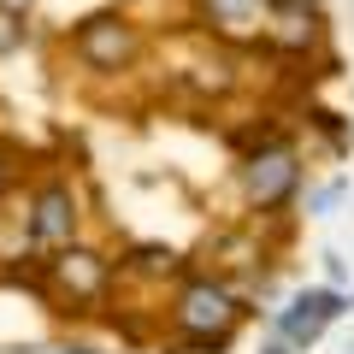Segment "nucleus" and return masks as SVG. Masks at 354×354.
Instances as JSON below:
<instances>
[{
  "instance_id": "obj_1",
  "label": "nucleus",
  "mask_w": 354,
  "mask_h": 354,
  "mask_svg": "<svg viewBox=\"0 0 354 354\" xmlns=\"http://www.w3.org/2000/svg\"><path fill=\"white\" fill-rule=\"evenodd\" d=\"M236 319H242V301L225 290V283H213V278H195V283H183V290H177L171 325L183 330V342H189V348L218 354V348L230 342V330H236Z\"/></svg>"
},
{
  "instance_id": "obj_2",
  "label": "nucleus",
  "mask_w": 354,
  "mask_h": 354,
  "mask_svg": "<svg viewBox=\"0 0 354 354\" xmlns=\"http://www.w3.org/2000/svg\"><path fill=\"white\" fill-rule=\"evenodd\" d=\"M71 48H77V59H83L88 71H130L136 53H142V36H136V24H130L124 12H95V18L77 24Z\"/></svg>"
},
{
  "instance_id": "obj_3",
  "label": "nucleus",
  "mask_w": 354,
  "mask_h": 354,
  "mask_svg": "<svg viewBox=\"0 0 354 354\" xmlns=\"http://www.w3.org/2000/svg\"><path fill=\"white\" fill-rule=\"evenodd\" d=\"M77 189L65 183V177H48V183H36L30 189V207H24V236L30 248H65V242H77Z\"/></svg>"
},
{
  "instance_id": "obj_4",
  "label": "nucleus",
  "mask_w": 354,
  "mask_h": 354,
  "mask_svg": "<svg viewBox=\"0 0 354 354\" xmlns=\"http://www.w3.org/2000/svg\"><path fill=\"white\" fill-rule=\"evenodd\" d=\"M242 189H248V201L260 207V213L283 207L295 189H301V160H295V148H283V142L254 148L248 165H242Z\"/></svg>"
},
{
  "instance_id": "obj_5",
  "label": "nucleus",
  "mask_w": 354,
  "mask_h": 354,
  "mask_svg": "<svg viewBox=\"0 0 354 354\" xmlns=\"http://www.w3.org/2000/svg\"><path fill=\"white\" fill-rule=\"evenodd\" d=\"M106 283H113V266H106L95 248H77V242L53 248V260H48V290L59 295V301L88 307V301H101V295H106Z\"/></svg>"
},
{
  "instance_id": "obj_6",
  "label": "nucleus",
  "mask_w": 354,
  "mask_h": 354,
  "mask_svg": "<svg viewBox=\"0 0 354 354\" xmlns=\"http://www.w3.org/2000/svg\"><path fill=\"white\" fill-rule=\"evenodd\" d=\"M342 313H348V295H342V290H301L278 313V337L290 342V348H313V342L325 337V325L342 319Z\"/></svg>"
},
{
  "instance_id": "obj_7",
  "label": "nucleus",
  "mask_w": 354,
  "mask_h": 354,
  "mask_svg": "<svg viewBox=\"0 0 354 354\" xmlns=\"http://www.w3.org/2000/svg\"><path fill=\"white\" fill-rule=\"evenodd\" d=\"M201 12H207V24H213V36H225V41L266 36V24H260L266 0H201Z\"/></svg>"
},
{
  "instance_id": "obj_8",
  "label": "nucleus",
  "mask_w": 354,
  "mask_h": 354,
  "mask_svg": "<svg viewBox=\"0 0 354 354\" xmlns=\"http://www.w3.org/2000/svg\"><path fill=\"white\" fill-rule=\"evenodd\" d=\"M337 201H342V183H325V189L313 195V213H330V207H337Z\"/></svg>"
},
{
  "instance_id": "obj_9",
  "label": "nucleus",
  "mask_w": 354,
  "mask_h": 354,
  "mask_svg": "<svg viewBox=\"0 0 354 354\" xmlns=\"http://www.w3.org/2000/svg\"><path fill=\"white\" fill-rule=\"evenodd\" d=\"M272 12H301V6H313V0H266Z\"/></svg>"
},
{
  "instance_id": "obj_10",
  "label": "nucleus",
  "mask_w": 354,
  "mask_h": 354,
  "mask_svg": "<svg viewBox=\"0 0 354 354\" xmlns=\"http://www.w3.org/2000/svg\"><path fill=\"white\" fill-rule=\"evenodd\" d=\"M260 354H295V348H290V342H283V337H272V342H266Z\"/></svg>"
}]
</instances>
